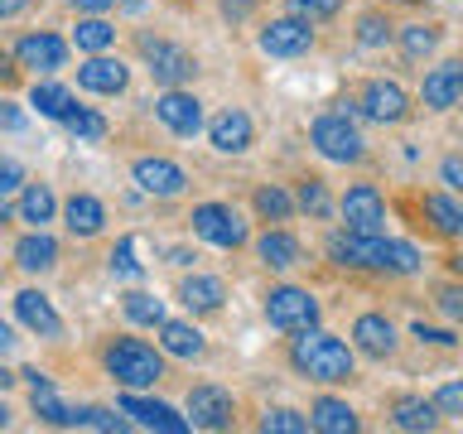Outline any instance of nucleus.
Segmentation results:
<instances>
[{"label": "nucleus", "mask_w": 463, "mask_h": 434, "mask_svg": "<svg viewBox=\"0 0 463 434\" xmlns=\"http://www.w3.org/2000/svg\"><path fill=\"white\" fill-rule=\"evenodd\" d=\"M289 367L304 382L318 386H347L357 376V347H347L343 338H333L328 328H299V338L289 343Z\"/></svg>", "instance_id": "f257e3e1"}, {"label": "nucleus", "mask_w": 463, "mask_h": 434, "mask_svg": "<svg viewBox=\"0 0 463 434\" xmlns=\"http://www.w3.org/2000/svg\"><path fill=\"white\" fill-rule=\"evenodd\" d=\"M101 362H107V376H111V382H121L126 391H145V386L165 382V353H155V347L140 343V338H116V343H107Z\"/></svg>", "instance_id": "f03ea898"}, {"label": "nucleus", "mask_w": 463, "mask_h": 434, "mask_svg": "<svg viewBox=\"0 0 463 434\" xmlns=\"http://www.w3.org/2000/svg\"><path fill=\"white\" fill-rule=\"evenodd\" d=\"M309 145L324 159H333V165H362V159H367V140H362V130L353 126V116H343V111L318 116L309 126Z\"/></svg>", "instance_id": "7ed1b4c3"}, {"label": "nucleus", "mask_w": 463, "mask_h": 434, "mask_svg": "<svg viewBox=\"0 0 463 434\" xmlns=\"http://www.w3.org/2000/svg\"><path fill=\"white\" fill-rule=\"evenodd\" d=\"M266 318H270V328H280V333H299V328H314L318 318H324V304H318L314 289H304V285H275L266 295Z\"/></svg>", "instance_id": "20e7f679"}, {"label": "nucleus", "mask_w": 463, "mask_h": 434, "mask_svg": "<svg viewBox=\"0 0 463 434\" xmlns=\"http://www.w3.org/2000/svg\"><path fill=\"white\" fill-rule=\"evenodd\" d=\"M328 260L343 270H386V237L382 231H333L328 237Z\"/></svg>", "instance_id": "39448f33"}, {"label": "nucleus", "mask_w": 463, "mask_h": 434, "mask_svg": "<svg viewBox=\"0 0 463 434\" xmlns=\"http://www.w3.org/2000/svg\"><path fill=\"white\" fill-rule=\"evenodd\" d=\"M194 231L208 246H222V251H237V246L246 241V222H241V212L232 208V203H198L194 208Z\"/></svg>", "instance_id": "423d86ee"}, {"label": "nucleus", "mask_w": 463, "mask_h": 434, "mask_svg": "<svg viewBox=\"0 0 463 434\" xmlns=\"http://www.w3.org/2000/svg\"><path fill=\"white\" fill-rule=\"evenodd\" d=\"M357 111L367 116V121H376V126H401V121H411V97H405L401 82L372 78L367 87H362V97H357Z\"/></svg>", "instance_id": "0eeeda50"}, {"label": "nucleus", "mask_w": 463, "mask_h": 434, "mask_svg": "<svg viewBox=\"0 0 463 434\" xmlns=\"http://www.w3.org/2000/svg\"><path fill=\"white\" fill-rule=\"evenodd\" d=\"M140 53H145V63H150V78L165 82V87H184L198 72L194 53L179 49V43H169V39H150V34H145L140 39Z\"/></svg>", "instance_id": "6e6552de"}, {"label": "nucleus", "mask_w": 463, "mask_h": 434, "mask_svg": "<svg viewBox=\"0 0 463 434\" xmlns=\"http://www.w3.org/2000/svg\"><path fill=\"white\" fill-rule=\"evenodd\" d=\"M256 43H260V53H270V58H299V53L314 49V20H304V14L270 20L256 34Z\"/></svg>", "instance_id": "1a4fd4ad"}, {"label": "nucleus", "mask_w": 463, "mask_h": 434, "mask_svg": "<svg viewBox=\"0 0 463 434\" xmlns=\"http://www.w3.org/2000/svg\"><path fill=\"white\" fill-rule=\"evenodd\" d=\"M338 212L353 231H382L386 227V198H382L376 184H353L338 198Z\"/></svg>", "instance_id": "9d476101"}, {"label": "nucleus", "mask_w": 463, "mask_h": 434, "mask_svg": "<svg viewBox=\"0 0 463 434\" xmlns=\"http://www.w3.org/2000/svg\"><path fill=\"white\" fill-rule=\"evenodd\" d=\"M237 420V401L222 386H194L188 391V425L194 429H232Z\"/></svg>", "instance_id": "9b49d317"}, {"label": "nucleus", "mask_w": 463, "mask_h": 434, "mask_svg": "<svg viewBox=\"0 0 463 434\" xmlns=\"http://www.w3.org/2000/svg\"><path fill=\"white\" fill-rule=\"evenodd\" d=\"M130 179H136L140 193H150V198H179L188 188V174L174 165V159H159V155L136 159V165H130Z\"/></svg>", "instance_id": "f8f14e48"}, {"label": "nucleus", "mask_w": 463, "mask_h": 434, "mask_svg": "<svg viewBox=\"0 0 463 434\" xmlns=\"http://www.w3.org/2000/svg\"><path fill=\"white\" fill-rule=\"evenodd\" d=\"M14 63L29 68V72H39V78H53L58 68L68 63V43L58 39V34H24L20 43H14Z\"/></svg>", "instance_id": "ddd939ff"}, {"label": "nucleus", "mask_w": 463, "mask_h": 434, "mask_svg": "<svg viewBox=\"0 0 463 434\" xmlns=\"http://www.w3.org/2000/svg\"><path fill=\"white\" fill-rule=\"evenodd\" d=\"M353 347L362 357H376V362H386L391 353L401 347V333H396V324H391L386 314H357L353 318Z\"/></svg>", "instance_id": "4468645a"}, {"label": "nucleus", "mask_w": 463, "mask_h": 434, "mask_svg": "<svg viewBox=\"0 0 463 434\" xmlns=\"http://www.w3.org/2000/svg\"><path fill=\"white\" fill-rule=\"evenodd\" d=\"M121 415H130L136 425L159 429V434H188V429H194V425H188V415H179L165 401H145L140 391H126V396H121Z\"/></svg>", "instance_id": "2eb2a0df"}, {"label": "nucleus", "mask_w": 463, "mask_h": 434, "mask_svg": "<svg viewBox=\"0 0 463 434\" xmlns=\"http://www.w3.org/2000/svg\"><path fill=\"white\" fill-rule=\"evenodd\" d=\"M155 116L174 136H198L203 130V101L194 92H184V87H165V97L155 101Z\"/></svg>", "instance_id": "dca6fc26"}, {"label": "nucleus", "mask_w": 463, "mask_h": 434, "mask_svg": "<svg viewBox=\"0 0 463 434\" xmlns=\"http://www.w3.org/2000/svg\"><path fill=\"white\" fill-rule=\"evenodd\" d=\"M126 82H130L126 63H121V58H107V53H92V58L78 68V87H82V92H97V97L126 92Z\"/></svg>", "instance_id": "f3484780"}, {"label": "nucleus", "mask_w": 463, "mask_h": 434, "mask_svg": "<svg viewBox=\"0 0 463 434\" xmlns=\"http://www.w3.org/2000/svg\"><path fill=\"white\" fill-rule=\"evenodd\" d=\"M463 97V78H458V58H449V63L430 68L425 82H420V101H425L430 111H454Z\"/></svg>", "instance_id": "a211bd4d"}, {"label": "nucleus", "mask_w": 463, "mask_h": 434, "mask_svg": "<svg viewBox=\"0 0 463 434\" xmlns=\"http://www.w3.org/2000/svg\"><path fill=\"white\" fill-rule=\"evenodd\" d=\"M14 314H20V324L29 333H39V338H63V318H58V309L49 304L43 289H20V295H14Z\"/></svg>", "instance_id": "6ab92c4d"}, {"label": "nucleus", "mask_w": 463, "mask_h": 434, "mask_svg": "<svg viewBox=\"0 0 463 434\" xmlns=\"http://www.w3.org/2000/svg\"><path fill=\"white\" fill-rule=\"evenodd\" d=\"M256 260L266 270H295L304 260V241L295 237V231H285V227H270V231L256 237Z\"/></svg>", "instance_id": "aec40b11"}, {"label": "nucleus", "mask_w": 463, "mask_h": 434, "mask_svg": "<svg viewBox=\"0 0 463 434\" xmlns=\"http://www.w3.org/2000/svg\"><path fill=\"white\" fill-rule=\"evenodd\" d=\"M213 150H222V155H246L251 150V140H256V126H251V116H246L241 107H232V111H222L213 121Z\"/></svg>", "instance_id": "412c9836"}, {"label": "nucleus", "mask_w": 463, "mask_h": 434, "mask_svg": "<svg viewBox=\"0 0 463 434\" xmlns=\"http://www.w3.org/2000/svg\"><path fill=\"white\" fill-rule=\"evenodd\" d=\"M309 425H314L318 434H357L362 420H357V410H353L347 401H338V396H318V401L309 405Z\"/></svg>", "instance_id": "4be33fe9"}, {"label": "nucleus", "mask_w": 463, "mask_h": 434, "mask_svg": "<svg viewBox=\"0 0 463 434\" xmlns=\"http://www.w3.org/2000/svg\"><path fill=\"white\" fill-rule=\"evenodd\" d=\"M391 425L405 429V434L439 429V405L425 401V396H401V401H391Z\"/></svg>", "instance_id": "5701e85b"}, {"label": "nucleus", "mask_w": 463, "mask_h": 434, "mask_svg": "<svg viewBox=\"0 0 463 434\" xmlns=\"http://www.w3.org/2000/svg\"><path fill=\"white\" fill-rule=\"evenodd\" d=\"M159 353L194 362V357L208 353V343H203V333L194 324H184V318H165V324H159Z\"/></svg>", "instance_id": "b1692460"}, {"label": "nucleus", "mask_w": 463, "mask_h": 434, "mask_svg": "<svg viewBox=\"0 0 463 434\" xmlns=\"http://www.w3.org/2000/svg\"><path fill=\"white\" fill-rule=\"evenodd\" d=\"M179 299L188 314H217L227 299V285L217 280V275H188V280L179 285Z\"/></svg>", "instance_id": "393cba45"}, {"label": "nucleus", "mask_w": 463, "mask_h": 434, "mask_svg": "<svg viewBox=\"0 0 463 434\" xmlns=\"http://www.w3.org/2000/svg\"><path fill=\"white\" fill-rule=\"evenodd\" d=\"M420 208H425L430 227L439 231V237H449V241L463 237V203L454 193H425V198H420Z\"/></svg>", "instance_id": "a878e982"}, {"label": "nucleus", "mask_w": 463, "mask_h": 434, "mask_svg": "<svg viewBox=\"0 0 463 434\" xmlns=\"http://www.w3.org/2000/svg\"><path fill=\"white\" fill-rule=\"evenodd\" d=\"M14 266H20V270H49V266H58V241L43 227H34L29 237L14 241Z\"/></svg>", "instance_id": "bb28decb"}, {"label": "nucleus", "mask_w": 463, "mask_h": 434, "mask_svg": "<svg viewBox=\"0 0 463 434\" xmlns=\"http://www.w3.org/2000/svg\"><path fill=\"white\" fill-rule=\"evenodd\" d=\"M63 217H68V231L72 237H97L101 227H107V208L92 198V193H72L63 203Z\"/></svg>", "instance_id": "cd10ccee"}, {"label": "nucleus", "mask_w": 463, "mask_h": 434, "mask_svg": "<svg viewBox=\"0 0 463 434\" xmlns=\"http://www.w3.org/2000/svg\"><path fill=\"white\" fill-rule=\"evenodd\" d=\"M251 208H256L260 222H289V217H295V193L280 184H260L251 193Z\"/></svg>", "instance_id": "c85d7f7f"}, {"label": "nucleus", "mask_w": 463, "mask_h": 434, "mask_svg": "<svg viewBox=\"0 0 463 434\" xmlns=\"http://www.w3.org/2000/svg\"><path fill=\"white\" fill-rule=\"evenodd\" d=\"M439 39H444L439 24H401V29H396V43H401V53L411 58V63L430 58L434 49H439Z\"/></svg>", "instance_id": "c756f323"}, {"label": "nucleus", "mask_w": 463, "mask_h": 434, "mask_svg": "<svg viewBox=\"0 0 463 434\" xmlns=\"http://www.w3.org/2000/svg\"><path fill=\"white\" fill-rule=\"evenodd\" d=\"M29 107H34L39 116H53V121H63V116L78 107V101H72V92H68L63 82H49V78H43V82H34V92H29Z\"/></svg>", "instance_id": "7c9ffc66"}, {"label": "nucleus", "mask_w": 463, "mask_h": 434, "mask_svg": "<svg viewBox=\"0 0 463 434\" xmlns=\"http://www.w3.org/2000/svg\"><path fill=\"white\" fill-rule=\"evenodd\" d=\"M53 212H58L53 188L49 184H24V193H20V222L43 227V222H53Z\"/></svg>", "instance_id": "2f4dec72"}, {"label": "nucleus", "mask_w": 463, "mask_h": 434, "mask_svg": "<svg viewBox=\"0 0 463 434\" xmlns=\"http://www.w3.org/2000/svg\"><path fill=\"white\" fill-rule=\"evenodd\" d=\"M29 405H34V415L43 420V425L72 429V405L58 401V391H53L49 382H34V391H29Z\"/></svg>", "instance_id": "473e14b6"}, {"label": "nucleus", "mask_w": 463, "mask_h": 434, "mask_svg": "<svg viewBox=\"0 0 463 434\" xmlns=\"http://www.w3.org/2000/svg\"><path fill=\"white\" fill-rule=\"evenodd\" d=\"M72 43H78L82 53H107L116 43V29L101 20V14H87V20H78V29H72Z\"/></svg>", "instance_id": "72a5a7b5"}, {"label": "nucleus", "mask_w": 463, "mask_h": 434, "mask_svg": "<svg viewBox=\"0 0 463 434\" xmlns=\"http://www.w3.org/2000/svg\"><path fill=\"white\" fill-rule=\"evenodd\" d=\"M121 309L130 324H165V299H155V295H145V289H130V295L121 299Z\"/></svg>", "instance_id": "f704fd0d"}, {"label": "nucleus", "mask_w": 463, "mask_h": 434, "mask_svg": "<svg viewBox=\"0 0 463 434\" xmlns=\"http://www.w3.org/2000/svg\"><path fill=\"white\" fill-rule=\"evenodd\" d=\"M295 208L299 212H309V217H324L333 212V198H328V184L324 179H299V193H295Z\"/></svg>", "instance_id": "c9c22d12"}, {"label": "nucleus", "mask_w": 463, "mask_h": 434, "mask_svg": "<svg viewBox=\"0 0 463 434\" xmlns=\"http://www.w3.org/2000/svg\"><path fill=\"white\" fill-rule=\"evenodd\" d=\"M391 39H396V24H391L382 10H367L357 20V43L362 49H382V43H391Z\"/></svg>", "instance_id": "e433bc0d"}, {"label": "nucleus", "mask_w": 463, "mask_h": 434, "mask_svg": "<svg viewBox=\"0 0 463 434\" xmlns=\"http://www.w3.org/2000/svg\"><path fill=\"white\" fill-rule=\"evenodd\" d=\"M63 126H68L72 140H107V116H97V111H87V107H72L63 116Z\"/></svg>", "instance_id": "4c0bfd02"}, {"label": "nucleus", "mask_w": 463, "mask_h": 434, "mask_svg": "<svg viewBox=\"0 0 463 434\" xmlns=\"http://www.w3.org/2000/svg\"><path fill=\"white\" fill-rule=\"evenodd\" d=\"M420 246L415 241H401V237H386V275H415L420 270Z\"/></svg>", "instance_id": "58836bf2"}, {"label": "nucleus", "mask_w": 463, "mask_h": 434, "mask_svg": "<svg viewBox=\"0 0 463 434\" xmlns=\"http://www.w3.org/2000/svg\"><path fill=\"white\" fill-rule=\"evenodd\" d=\"M260 429H266V434H304V429H314V425H309V415L289 410V405H275V410L260 415Z\"/></svg>", "instance_id": "ea45409f"}, {"label": "nucleus", "mask_w": 463, "mask_h": 434, "mask_svg": "<svg viewBox=\"0 0 463 434\" xmlns=\"http://www.w3.org/2000/svg\"><path fill=\"white\" fill-rule=\"evenodd\" d=\"M72 429H101V434H121L126 420L101 410V405H82V410H72Z\"/></svg>", "instance_id": "a19ab883"}, {"label": "nucleus", "mask_w": 463, "mask_h": 434, "mask_svg": "<svg viewBox=\"0 0 463 434\" xmlns=\"http://www.w3.org/2000/svg\"><path fill=\"white\" fill-rule=\"evenodd\" d=\"M111 275L116 280H140L145 275V266L136 260V237H121L111 246Z\"/></svg>", "instance_id": "79ce46f5"}, {"label": "nucleus", "mask_w": 463, "mask_h": 434, "mask_svg": "<svg viewBox=\"0 0 463 434\" xmlns=\"http://www.w3.org/2000/svg\"><path fill=\"white\" fill-rule=\"evenodd\" d=\"M434 309H439L449 324H463V285L454 280V285H439V289H434Z\"/></svg>", "instance_id": "37998d69"}, {"label": "nucleus", "mask_w": 463, "mask_h": 434, "mask_svg": "<svg viewBox=\"0 0 463 434\" xmlns=\"http://www.w3.org/2000/svg\"><path fill=\"white\" fill-rule=\"evenodd\" d=\"M289 10L295 14H304V20H333V14L343 10V0H289Z\"/></svg>", "instance_id": "c03bdc74"}, {"label": "nucleus", "mask_w": 463, "mask_h": 434, "mask_svg": "<svg viewBox=\"0 0 463 434\" xmlns=\"http://www.w3.org/2000/svg\"><path fill=\"white\" fill-rule=\"evenodd\" d=\"M411 333H415L420 343H430V347H458L454 328H434V324H425V318H415V324H411Z\"/></svg>", "instance_id": "a18cd8bd"}, {"label": "nucleus", "mask_w": 463, "mask_h": 434, "mask_svg": "<svg viewBox=\"0 0 463 434\" xmlns=\"http://www.w3.org/2000/svg\"><path fill=\"white\" fill-rule=\"evenodd\" d=\"M434 405H439V415H463V382H444L434 391Z\"/></svg>", "instance_id": "49530a36"}, {"label": "nucleus", "mask_w": 463, "mask_h": 434, "mask_svg": "<svg viewBox=\"0 0 463 434\" xmlns=\"http://www.w3.org/2000/svg\"><path fill=\"white\" fill-rule=\"evenodd\" d=\"M439 184L454 188V193H463V155H444L439 159Z\"/></svg>", "instance_id": "de8ad7c7"}, {"label": "nucleus", "mask_w": 463, "mask_h": 434, "mask_svg": "<svg viewBox=\"0 0 463 434\" xmlns=\"http://www.w3.org/2000/svg\"><path fill=\"white\" fill-rule=\"evenodd\" d=\"M10 188H24V174H20L14 159H0V198H5Z\"/></svg>", "instance_id": "09e8293b"}, {"label": "nucleus", "mask_w": 463, "mask_h": 434, "mask_svg": "<svg viewBox=\"0 0 463 434\" xmlns=\"http://www.w3.org/2000/svg\"><path fill=\"white\" fill-rule=\"evenodd\" d=\"M0 126H5V130H20V126H24V116H20V107H14V101H0Z\"/></svg>", "instance_id": "8fccbe9b"}, {"label": "nucleus", "mask_w": 463, "mask_h": 434, "mask_svg": "<svg viewBox=\"0 0 463 434\" xmlns=\"http://www.w3.org/2000/svg\"><path fill=\"white\" fill-rule=\"evenodd\" d=\"M68 5L78 10V14H107V10L116 5V0H68Z\"/></svg>", "instance_id": "3c124183"}, {"label": "nucleus", "mask_w": 463, "mask_h": 434, "mask_svg": "<svg viewBox=\"0 0 463 434\" xmlns=\"http://www.w3.org/2000/svg\"><path fill=\"white\" fill-rule=\"evenodd\" d=\"M14 78H20V63H14V53L0 49V87H10Z\"/></svg>", "instance_id": "603ef678"}, {"label": "nucleus", "mask_w": 463, "mask_h": 434, "mask_svg": "<svg viewBox=\"0 0 463 434\" xmlns=\"http://www.w3.org/2000/svg\"><path fill=\"white\" fill-rule=\"evenodd\" d=\"M222 10H227V20H241L251 5H246V0H222Z\"/></svg>", "instance_id": "864d4df0"}, {"label": "nucleus", "mask_w": 463, "mask_h": 434, "mask_svg": "<svg viewBox=\"0 0 463 434\" xmlns=\"http://www.w3.org/2000/svg\"><path fill=\"white\" fill-rule=\"evenodd\" d=\"M20 10H29V0H0V20H5V14H20Z\"/></svg>", "instance_id": "5fc2aeb1"}, {"label": "nucleus", "mask_w": 463, "mask_h": 434, "mask_svg": "<svg viewBox=\"0 0 463 434\" xmlns=\"http://www.w3.org/2000/svg\"><path fill=\"white\" fill-rule=\"evenodd\" d=\"M10 347H14V328L0 318V353H10Z\"/></svg>", "instance_id": "6e6d98bb"}, {"label": "nucleus", "mask_w": 463, "mask_h": 434, "mask_svg": "<svg viewBox=\"0 0 463 434\" xmlns=\"http://www.w3.org/2000/svg\"><path fill=\"white\" fill-rule=\"evenodd\" d=\"M449 270H454V275H463V251H454V256H449Z\"/></svg>", "instance_id": "4d7b16f0"}, {"label": "nucleus", "mask_w": 463, "mask_h": 434, "mask_svg": "<svg viewBox=\"0 0 463 434\" xmlns=\"http://www.w3.org/2000/svg\"><path fill=\"white\" fill-rule=\"evenodd\" d=\"M5 386H14V372H10V367H0V391H5Z\"/></svg>", "instance_id": "13d9d810"}, {"label": "nucleus", "mask_w": 463, "mask_h": 434, "mask_svg": "<svg viewBox=\"0 0 463 434\" xmlns=\"http://www.w3.org/2000/svg\"><path fill=\"white\" fill-rule=\"evenodd\" d=\"M5 222H10V203L0 198V227H5Z\"/></svg>", "instance_id": "bf43d9fd"}, {"label": "nucleus", "mask_w": 463, "mask_h": 434, "mask_svg": "<svg viewBox=\"0 0 463 434\" xmlns=\"http://www.w3.org/2000/svg\"><path fill=\"white\" fill-rule=\"evenodd\" d=\"M10 425V410H5V401H0V429H5Z\"/></svg>", "instance_id": "052dcab7"}, {"label": "nucleus", "mask_w": 463, "mask_h": 434, "mask_svg": "<svg viewBox=\"0 0 463 434\" xmlns=\"http://www.w3.org/2000/svg\"><path fill=\"white\" fill-rule=\"evenodd\" d=\"M401 5H425V0H401Z\"/></svg>", "instance_id": "680f3d73"}, {"label": "nucleus", "mask_w": 463, "mask_h": 434, "mask_svg": "<svg viewBox=\"0 0 463 434\" xmlns=\"http://www.w3.org/2000/svg\"><path fill=\"white\" fill-rule=\"evenodd\" d=\"M458 78H463V58H458Z\"/></svg>", "instance_id": "e2e57ef3"}]
</instances>
